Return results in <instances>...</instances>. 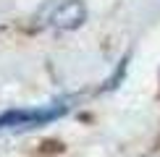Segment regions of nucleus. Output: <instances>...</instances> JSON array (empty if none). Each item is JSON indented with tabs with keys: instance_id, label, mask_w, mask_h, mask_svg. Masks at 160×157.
Returning <instances> with one entry per match:
<instances>
[{
	"instance_id": "2",
	"label": "nucleus",
	"mask_w": 160,
	"mask_h": 157,
	"mask_svg": "<svg viewBox=\"0 0 160 157\" xmlns=\"http://www.w3.org/2000/svg\"><path fill=\"white\" fill-rule=\"evenodd\" d=\"M39 18L45 26H52V29H76L84 24L87 8L82 0H58V3H50Z\"/></svg>"
},
{
	"instance_id": "1",
	"label": "nucleus",
	"mask_w": 160,
	"mask_h": 157,
	"mask_svg": "<svg viewBox=\"0 0 160 157\" xmlns=\"http://www.w3.org/2000/svg\"><path fill=\"white\" fill-rule=\"evenodd\" d=\"M71 110L68 100H52L37 107H18V110H5L0 115V128H13V131H24V128H37L45 123H52L58 118H63Z\"/></svg>"
}]
</instances>
